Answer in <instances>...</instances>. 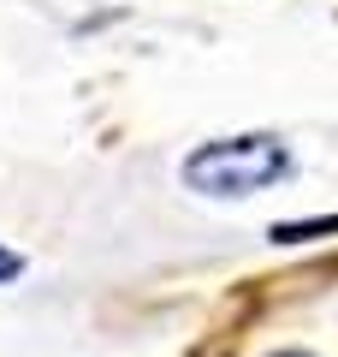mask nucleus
I'll return each mask as SVG.
<instances>
[{
    "label": "nucleus",
    "instance_id": "obj_1",
    "mask_svg": "<svg viewBox=\"0 0 338 357\" xmlns=\"http://www.w3.org/2000/svg\"><path fill=\"white\" fill-rule=\"evenodd\" d=\"M285 173H291V149L273 131L214 137V143H202V149L184 155V185L196 197H225V203L267 191V185H279Z\"/></svg>",
    "mask_w": 338,
    "mask_h": 357
},
{
    "label": "nucleus",
    "instance_id": "obj_2",
    "mask_svg": "<svg viewBox=\"0 0 338 357\" xmlns=\"http://www.w3.org/2000/svg\"><path fill=\"white\" fill-rule=\"evenodd\" d=\"M326 232H338V215H332V220H285L273 238H279V244H297V238H326Z\"/></svg>",
    "mask_w": 338,
    "mask_h": 357
},
{
    "label": "nucleus",
    "instance_id": "obj_3",
    "mask_svg": "<svg viewBox=\"0 0 338 357\" xmlns=\"http://www.w3.org/2000/svg\"><path fill=\"white\" fill-rule=\"evenodd\" d=\"M13 274H24V256H13V250H0V280H13Z\"/></svg>",
    "mask_w": 338,
    "mask_h": 357
},
{
    "label": "nucleus",
    "instance_id": "obj_4",
    "mask_svg": "<svg viewBox=\"0 0 338 357\" xmlns=\"http://www.w3.org/2000/svg\"><path fill=\"white\" fill-rule=\"evenodd\" d=\"M279 357H303V351H279Z\"/></svg>",
    "mask_w": 338,
    "mask_h": 357
}]
</instances>
